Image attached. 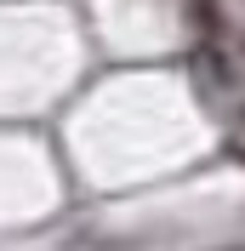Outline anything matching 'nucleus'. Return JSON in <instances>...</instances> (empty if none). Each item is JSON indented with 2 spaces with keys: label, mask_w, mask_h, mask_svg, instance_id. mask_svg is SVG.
I'll use <instances>...</instances> for the list:
<instances>
[{
  "label": "nucleus",
  "mask_w": 245,
  "mask_h": 251,
  "mask_svg": "<svg viewBox=\"0 0 245 251\" xmlns=\"http://www.w3.org/2000/svg\"><path fill=\"white\" fill-rule=\"evenodd\" d=\"M199 63L211 69V80H228V86H234V63L222 57V51H199Z\"/></svg>",
  "instance_id": "1"
},
{
  "label": "nucleus",
  "mask_w": 245,
  "mask_h": 251,
  "mask_svg": "<svg viewBox=\"0 0 245 251\" xmlns=\"http://www.w3.org/2000/svg\"><path fill=\"white\" fill-rule=\"evenodd\" d=\"M240 114H245V109H240Z\"/></svg>",
  "instance_id": "2"
}]
</instances>
